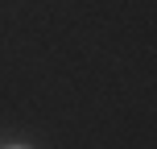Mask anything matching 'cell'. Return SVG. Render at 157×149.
I'll list each match as a JSON object with an SVG mask.
<instances>
[{
    "label": "cell",
    "instance_id": "cell-1",
    "mask_svg": "<svg viewBox=\"0 0 157 149\" xmlns=\"http://www.w3.org/2000/svg\"><path fill=\"white\" fill-rule=\"evenodd\" d=\"M13 149H25V145H13Z\"/></svg>",
    "mask_w": 157,
    "mask_h": 149
}]
</instances>
